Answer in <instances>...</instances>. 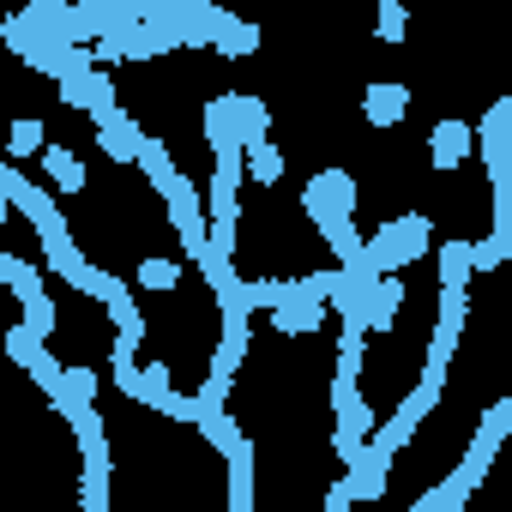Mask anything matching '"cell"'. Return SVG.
I'll list each match as a JSON object with an SVG mask.
<instances>
[{"label":"cell","mask_w":512,"mask_h":512,"mask_svg":"<svg viewBox=\"0 0 512 512\" xmlns=\"http://www.w3.org/2000/svg\"><path fill=\"white\" fill-rule=\"evenodd\" d=\"M241 175H247V181H260V187H278V181H284V151H278L272 139L247 145V151H241Z\"/></svg>","instance_id":"cell-19"},{"label":"cell","mask_w":512,"mask_h":512,"mask_svg":"<svg viewBox=\"0 0 512 512\" xmlns=\"http://www.w3.org/2000/svg\"><path fill=\"white\" fill-rule=\"evenodd\" d=\"M73 434H79V458L85 464H109V446H103V416L97 410H67Z\"/></svg>","instance_id":"cell-22"},{"label":"cell","mask_w":512,"mask_h":512,"mask_svg":"<svg viewBox=\"0 0 512 512\" xmlns=\"http://www.w3.org/2000/svg\"><path fill=\"white\" fill-rule=\"evenodd\" d=\"M362 115H368V127H398L410 115V85H392V79L368 85L362 91Z\"/></svg>","instance_id":"cell-13"},{"label":"cell","mask_w":512,"mask_h":512,"mask_svg":"<svg viewBox=\"0 0 512 512\" xmlns=\"http://www.w3.org/2000/svg\"><path fill=\"white\" fill-rule=\"evenodd\" d=\"M199 127H205V145L223 157V151H247V145L272 139V109H266V97L223 91V97H205Z\"/></svg>","instance_id":"cell-2"},{"label":"cell","mask_w":512,"mask_h":512,"mask_svg":"<svg viewBox=\"0 0 512 512\" xmlns=\"http://www.w3.org/2000/svg\"><path fill=\"white\" fill-rule=\"evenodd\" d=\"M97 145L115 157V163H139V145H145V127L127 115V109H115L103 127H97Z\"/></svg>","instance_id":"cell-14"},{"label":"cell","mask_w":512,"mask_h":512,"mask_svg":"<svg viewBox=\"0 0 512 512\" xmlns=\"http://www.w3.org/2000/svg\"><path fill=\"white\" fill-rule=\"evenodd\" d=\"M392 464H398L392 452H380V446H362V452L344 464V482H338V488L350 494V506H362V500H380V494H386V476H392Z\"/></svg>","instance_id":"cell-7"},{"label":"cell","mask_w":512,"mask_h":512,"mask_svg":"<svg viewBox=\"0 0 512 512\" xmlns=\"http://www.w3.org/2000/svg\"><path fill=\"white\" fill-rule=\"evenodd\" d=\"M61 410H97V374L79 362V368H61V386L49 392Z\"/></svg>","instance_id":"cell-18"},{"label":"cell","mask_w":512,"mask_h":512,"mask_svg":"<svg viewBox=\"0 0 512 512\" xmlns=\"http://www.w3.org/2000/svg\"><path fill=\"white\" fill-rule=\"evenodd\" d=\"M7 217H13V205H7V199H0V229H7Z\"/></svg>","instance_id":"cell-28"},{"label":"cell","mask_w":512,"mask_h":512,"mask_svg":"<svg viewBox=\"0 0 512 512\" xmlns=\"http://www.w3.org/2000/svg\"><path fill=\"white\" fill-rule=\"evenodd\" d=\"M115 97H121V91H115V79H109V73H85V79H67V85H61V103H67V109H85L97 127L121 109Z\"/></svg>","instance_id":"cell-9"},{"label":"cell","mask_w":512,"mask_h":512,"mask_svg":"<svg viewBox=\"0 0 512 512\" xmlns=\"http://www.w3.org/2000/svg\"><path fill=\"white\" fill-rule=\"evenodd\" d=\"M398 314H404V284H398V278H374V284L362 290L356 326H362V338H368V332H374V338H386V332L398 326Z\"/></svg>","instance_id":"cell-8"},{"label":"cell","mask_w":512,"mask_h":512,"mask_svg":"<svg viewBox=\"0 0 512 512\" xmlns=\"http://www.w3.org/2000/svg\"><path fill=\"white\" fill-rule=\"evenodd\" d=\"M223 458H229V512H253V446L235 440Z\"/></svg>","instance_id":"cell-17"},{"label":"cell","mask_w":512,"mask_h":512,"mask_svg":"<svg viewBox=\"0 0 512 512\" xmlns=\"http://www.w3.org/2000/svg\"><path fill=\"white\" fill-rule=\"evenodd\" d=\"M320 326H326V272L308 278V284H284V296H278V308H272V332L308 338V332H320Z\"/></svg>","instance_id":"cell-4"},{"label":"cell","mask_w":512,"mask_h":512,"mask_svg":"<svg viewBox=\"0 0 512 512\" xmlns=\"http://www.w3.org/2000/svg\"><path fill=\"white\" fill-rule=\"evenodd\" d=\"M356 175L350 169H320L314 181H308V193H302V205H308V217H350L356 211Z\"/></svg>","instance_id":"cell-6"},{"label":"cell","mask_w":512,"mask_h":512,"mask_svg":"<svg viewBox=\"0 0 512 512\" xmlns=\"http://www.w3.org/2000/svg\"><path fill=\"white\" fill-rule=\"evenodd\" d=\"M133 278H139V290H175V284H181V266L163 260V253H145Z\"/></svg>","instance_id":"cell-24"},{"label":"cell","mask_w":512,"mask_h":512,"mask_svg":"<svg viewBox=\"0 0 512 512\" xmlns=\"http://www.w3.org/2000/svg\"><path fill=\"white\" fill-rule=\"evenodd\" d=\"M506 127H512V103L506 97H494L488 115H482V127H470V139H476V151L488 163V187L494 193H506Z\"/></svg>","instance_id":"cell-5"},{"label":"cell","mask_w":512,"mask_h":512,"mask_svg":"<svg viewBox=\"0 0 512 512\" xmlns=\"http://www.w3.org/2000/svg\"><path fill=\"white\" fill-rule=\"evenodd\" d=\"M428 241H434V223H428L422 211L392 217V223H380V229L362 241V266H368L374 278H398L404 266H416L422 253H428Z\"/></svg>","instance_id":"cell-3"},{"label":"cell","mask_w":512,"mask_h":512,"mask_svg":"<svg viewBox=\"0 0 512 512\" xmlns=\"http://www.w3.org/2000/svg\"><path fill=\"white\" fill-rule=\"evenodd\" d=\"M470 241H440V290H470Z\"/></svg>","instance_id":"cell-23"},{"label":"cell","mask_w":512,"mask_h":512,"mask_svg":"<svg viewBox=\"0 0 512 512\" xmlns=\"http://www.w3.org/2000/svg\"><path fill=\"white\" fill-rule=\"evenodd\" d=\"M0 37H7V49H13V55L31 67V73H43V79H49V55H55V43H43V37H37V31L19 19V13H13L7 25H0Z\"/></svg>","instance_id":"cell-16"},{"label":"cell","mask_w":512,"mask_h":512,"mask_svg":"<svg viewBox=\"0 0 512 512\" xmlns=\"http://www.w3.org/2000/svg\"><path fill=\"white\" fill-rule=\"evenodd\" d=\"M205 43H211L217 55H229V61H247L253 49H260V25H247V19H235V13H223V7H211Z\"/></svg>","instance_id":"cell-11"},{"label":"cell","mask_w":512,"mask_h":512,"mask_svg":"<svg viewBox=\"0 0 512 512\" xmlns=\"http://www.w3.org/2000/svg\"><path fill=\"white\" fill-rule=\"evenodd\" d=\"M374 31H380V43H404V31H410V13L398 7V0H380V13H374Z\"/></svg>","instance_id":"cell-26"},{"label":"cell","mask_w":512,"mask_h":512,"mask_svg":"<svg viewBox=\"0 0 512 512\" xmlns=\"http://www.w3.org/2000/svg\"><path fill=\"white\" fill-rule=\"evenodd\" d=\"M7 356H13V362L43 386V392H55V386H61V362H55V356H49V344H43V338H31L25 326H13V332H7Z\"/></svg>","instance_id":"cell-10"},{"label":"cell","mask_w":512,"mask_h":512,"mask_svg":"<svg viewBox=\"0 0 512 512\" xmlns=\"http://www.w3.org/2000/svg\"><path fill=\"white\" fill-rule=\"evenodd\" d=\"M43 145H49V127L37 121V115H19L13 127H7V151H0V157H43Z\"/></svg>","instance_id":"cell-21"},{"label":"cell","mask_w":512,"mask_h":512,"mask_svg":"<svg viewBox=\"0 0 512 512\" xmlns=\"http://www.w3.org/2000/svg\"><path fill=\"white\" fill-rule=\"evenodd\" d=\"M476 151V139H470V121H440L434 133H428V163L440 169V175H452L464 157Z\"/></svg>","instance_id":"cell-12"},{"label":"cell","mask_w":512,"mask_h":512,"mask_svg":"<svg viewBox=\"0 0 512 512\" xmlns=\"http://www.w3.org/2000/svg\"><path fill=\"white\" fill-rule=\"evenodd\" d=\"M43 169H49V181H55V193H61V199L85 193V181H91L85 157H79V151H67V145H43Z\"/></svg>","instance_id":"cell-15"},{"label":"cell","mask_w":512,"mask_h":512,"mask_svg":"<svg viewBox=\"0 0 512 512\" xmlns=\"http://www.w3.org/2000/svg\"><path fill=\"white\" fill-rule=\"evenodd\" d=\"M512 253V241H506V229H488L482 241H470V272H494L500 260Z\"/></svg>","instance_id":"cell-25"},{"label":"cell","mask_w":512,"mask_h":512,"mask_svg":"<svg viewBox=\"0 0 512 512\" xmlns=\"http://www.w3.org/2000/svg\"><path fill=\"white\" fill-rule=\"evenodd\" d=\"M19 308H25V332L49 344V338H55V326H61V308H55L49 284H43V290H31V296H19Z\"/></svg>","instance_id":"cell-20"},{"label":"cell","mask_w":512,"mask_h":512,"mask_svg":"<svg viewBox=\"0 0 512 512\" xmlns=\"http://www.w3.org/2000/svg\"><path fill=\"white\" fill-rule=\"evenodd\" d=\"M506 428H512V404H506V398H494V404H488V416H482V428H476V434H470V446H464V464H458L446 482H434L410 512H464V500L482 488V476H488V464H494V452H500Z\"/></svg>","instance_id":"cell-1"},{"label":"cell","mask_w":512,"mask_h":512,"mask_svg":"<svg viewBox=\"0 0 512 512\" xmlns=\"http://www.w3.org/2000/svg\"><path fill=\"white\" fill-rule=\"evenodd\" d=\"M320 512H356V506H350V494H344V488L332 482V488H326V506H320Z\"/></svg>","instance_id":"cell-27"}]
</instances>
